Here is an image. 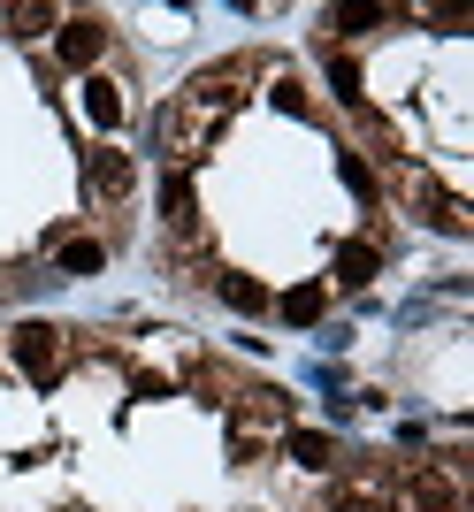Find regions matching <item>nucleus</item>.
I'll list each match as a JSON object with an SVG mask.
<instances>
[{
    "label": "nucleus",
    "instance_id": "10",
    "mask_svg": "<svg viewBox=\"0 0 474 512\" xmlns=\"http://www.w3.org/2000/svg\"><path fill=\"white\" fill-rule=\"evenodd\" d=\"M268 100H276L283 107V115H306V107H314V100H306V77H299V69H268Z\"/></svg>",
    "mask_w": 474,
    "mask_h": 512
},
{
    "label": "nucleus",
    "instance_id": "15",
    "mask_svg": "<svg viewBox=\"0 0 474 512\" xmlns=\"http://www.w3.org/2000/svg\"><path fill=\"white\" fill-rule=\"evenodd\" d=\"M0 23H8V31H23V39H31V31H46V23H54V8H8V16H0Z\"/></svg>",
    "mask_w": 474,
    "mask_h": 512
},
{
    "label": "nucleus",
    "instance_id": "16",
    "mask_svg": "<svg viewBox=\"0 0 474 512\" xmlns=\"http://www.w3.org/2000/svg\"><path fill=\"white\" fill-rule=\"evenodd\" d=\"M390 8H337V16H329V31H367V23H383Z\"/></svg>",
    "mask_w": 474,
    "mask_h": 512
},
{
    "label": "nucleus",
    "instance_id": "5",
    "mask_svg": "<svg viewBox=\"0 0 474 512\" xmlns=\"http://www.w3.org/2000/svg\"><path fill=\"white\" fill-rule=\"evenodd\" d=\"M413 505L421 512H467V497H459L452 467H413Z\"/></svg>",
    "mask_w": 474,
    "mask_h": 512
},
{
    "label": "nucleus",
    "instance_id": "1",
    "mask_svg": "<svg viewBox=\"0 0 474 512\" xmlns=\"http://www.w3.org/2000/svg\"><path fill=\"white\" fill-rule=\"evenodd\" d=\"M8 352H16V367L31 375V383H54V375H62L69 337L54 329V321H23V329H8Z\"/></svg>",
    "mask_w": 474,
    "mask_h": 512
},
{
    "label": "nucleus",
    "instance_id": "13",
    "mask_svg": "<svg viewBox=\"0 0 474 512\" xmlns=\"http://www.w3.org/2000/svg\"><path fill=\"white\" fill-rule=\"evenodd\" d=\"M222 306H237V314H268V291H260L253 276H222Z\"/></svg>",
    "mask_w": 474,
    "mask_h": 512
},
{
    "label": "nucleus",
    "instance_id": "7",
    "mask_svg": "<svg viewBox=\"0 0 474 512\" xmlns=\"http://www.w3.org/2000/svg\"><path fill=\"white\" fill-rule=\"evenodd\" d=\"M54 268H62V276H100V268H108V245H100V237H69L62 253H54Z\"/></svg>",
    "mask_w": 474,
    "mask_h": 512
},
{
    "label": "nucleus",
    "instance_id": "12",
    "mask_svg": "<svg viewBox=\"0 0 474 512\" xmlns=\"http://www.w3.org/2000/svg\"><path fill=\"white\" fill-rule=\"evenodd\" d=\"M329 512H398V505H390V490H383V482H352V490H337V497H329Z\"/></svg>",
    "mask_w": 474,
    "mask_h": 512
},
{
    "label": "nucleus",
    "instance_id": "14",
    "mask_svg": "<svg viewBox=\"0 0 474 512\" xmlns=\"http://www.w3.org/2000/svg\"><path fill=\"white\" fill-rule=\"evenodd\" d=\"M329 85H337L345 107H360V62H352V54H329Z\"/></svg>",
    "mask_w": 474,
    "mask_h": 512
},
{
    "label": "nucleus",
    "instance_id": "2",
    "mask_svg": "<svg viewBox=\"0 0 474 512\" xmlns=\"http://www.w3.org/2000/svg\"><path fill=\"white\" fill-rule=\"evenodd\" d=\"M54 54H62V69H92L100 54H108V23L100 16H69L62 39H54Z\"/></svg>",
    "mask_w": 474,
    "mask_h": 512
},
{
    "label": "nucleus",
    "instance_id": "8",
    "mask_svg": "<svg viewBox=\"0 0 474 512\" xmlns=\"http://www.w3.org/2000/svg\"><path fill=\"white\" fill-rule=\"evenodd\" d=\"M283 451H291V459H299V467H337V444H329L322 428H291V436H283Z\"/></svg>",
    "mask_w": 474,
    "mask_h": 512
},
{
    "label": "nucleus",
    "instance_id": "3",
    "mask_svg": "<svg viewBox=\"0 0 474 512\" xmlns=\"http://www.w3.org/2000/svg\"><path fill=\"white\" fill-rule=\"evenodd\" d=\"M375 268H383V245H375V237H352V245H337L329 283H337V291H367V283H375Z\"/></svg>",
    "mask_w": 474,
    "mask_h": 512
},
{
    "label": "nucleus",
    "instance_id": "17",
    "mask_svg": "<svg viewBox=\"0 0 474 512\" xmlns=\"http://www.w3.org/2000/svg\"><path fill=\"white\" fill-rule=\"evenodd\" d=\"M337 176L352 184V199H375V176H367V161H352V153H345V161H337Z\"/></svg>",
    "mask_w": 474,
    "mask_h": 512
},
{
    "label": "nucleus",
    "instance_id": "4",
    "mask_svg": "<svg viewBox=\"0 0 474 512\" xmlns=\"http://www.w3.org/2000/svg\"><path fill=\"white\" fill-rule=\"evenodd\" d=\"M161 222H169L176 237H192V230H199V192H192V176H184V169L161 176Z\"/></svg>",
    "mask_w": 474,
    "mask_h": 512
},
{
    "label": "nucleus",
    "instance_id": "6",
    "mask_svg": "<svg viewBox=\"0 0 474 512\" xmlns=\"http://www.w3.org/2000/svg\"><path fill=\"white\" fill-rule=\"evenodd\" d=\"M92 192H100V199H123L130 192V153H115V146L92 153Z\"/></svg>",
    "mask_w": 474,
    "mask_h": 512
},
{
    "label": "nucleus",
    "instance_id": "11",
    "mask_svg": "<svg viewBox=\"0 0 474 512\" xmlns=\"http://www.w3.org/2000/svg\"><path fill=\"white\" fill-rule=\"evenodd\" d=\"M85 115L100 130H115V123H123V92H115L108 77H85Z\"/></svg>",
    "mask_w": 474,
    "mask_h": 512
},
{
    "label": "nucleus",
    "instance_id": "9",
    "mask_svg": "<svg viewBox=\"0 0 474 512\" xmlns=\"http://www.w3.org/2000/svg\"><path fill=\"white\" fill-rule=\"evenodd\" d=\"M322 306H329V291H322V283H299V291H291V299H283L276 314L291 321V329H314V321H322Z\"/></svg>",
    "mask_w": 474,
    "mask_h": 512
}]
</instances>
